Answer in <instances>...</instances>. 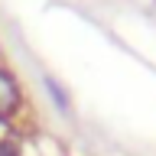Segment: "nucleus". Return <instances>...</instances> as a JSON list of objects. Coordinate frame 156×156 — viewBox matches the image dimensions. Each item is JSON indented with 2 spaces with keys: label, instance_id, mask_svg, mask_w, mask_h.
<instances>
[{
  "label": "nucleus",
  "instance_id": "nucleus-1",
  "mask_svg": "<svg viewBox=\"0 0 156 156\" xmlns=\"http://www.w3.org/2000/svg\"><path fill=\"white\" fill-rule=\"evenodd\" d=\"M16 104H20V91H16V85H13V78H10L7 72H0V114L13 111Z\"/></svg>",
  "mask_w": 156,
  "mask_h": 156
}]
</instances>
